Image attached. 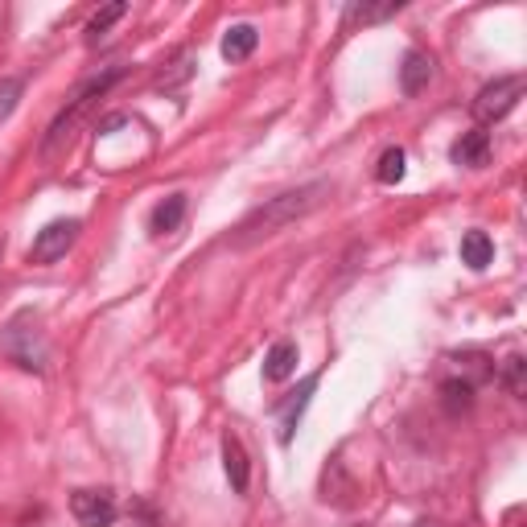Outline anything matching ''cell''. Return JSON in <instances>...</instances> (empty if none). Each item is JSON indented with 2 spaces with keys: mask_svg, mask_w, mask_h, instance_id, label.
<instances>
[{
  "mask_svg": "<svg viewBox=\"0 0 527 527\" xmlns=\"http://www.w3.org/2000/svg\"><path fill=\"white\" fill-rule=\"evenodd\" d=\"M326 198H330V182H309V186H301V190L276 194V198H268V202L256 210V215H248V223L239 227L235 243H239V248H248V243H256V239H268V235H276L280 227H289L293 219L309 215V210H318Z\"/></svg>",
  "mask_w": 527,
  "mask_h": 527,
  "instance_id": "1",
  "label": "cell"
},
{
  "mask_svg": "<svg viewBox=\"0 0 527 527\" xmlns=\"http://www.w3.org/2000/svg\"><path fill=\"white\" fill-rule=\"evenodd\" d=\"M124 79V66H108V70H103V75H91L87 83H79L75 87V95H70L66 99V108L58 112V120L50 124V132H46V145H42V153L46 157H54L62 145H66V140H70V132H75V124L95 108V99H103V95H108V87L112 83H120Z\"/></svg>",
  "mask_w": 527,
  "mask_h": 527,
  "instance_id": "2",
  "label": "cell"
},
{
  "mask_svg": "<svg viewBox=\"0 0 527 527\" xmlns=\"http://www.w3.org/2000/svg\"><path fill=\"white\" fill-rule=\"evenodd\" d=\"M5 350H9V359L21 363L25 371H46V334L38 326V313L33 309H21L17 318L9 322L5 330Z\"/></svg>",
  "mask_w": 527,
  "mask_h": 527,
  "instance_id": "3",
  "label": "cell"
},
{
  "mask_svg": "<svg viewBox=\"0 0 527 527\" xmlns=\"http://www.w3.org/2000/svg\"><path fill=\"white\" fill-rule=\"evenodd\" d=\"M79 231H83L79 219H54V223H46V227L38 231V239H33L29 260H33V264H54V260H62V256L70 252V243L79 239Z\"/></svg>",
  "mask_w": 527,
  "mask_h": 527,
  "instance_id": "4",
  "label": "cell"
},
{
  "mask_svg": "<svg viewBox=\"0 0 527 527\" xmlns=\"http://www.w3.org/2000/svg\"><path fill=\"white\" fill-rule=\"evenodd\" d=\"M519 95H523V79H519V75L486 83V87L478 91V99H474V116H478L482 124H495V120H503V116L515 108Z\"/></svg>",
  "mask_w": 527,
  "mask_h": 527,
  "instance_id": "5",
  "label": "cell"
},
{
  "mask_svg": "<svg viewBox=\"0 0 527 527\" xmlns=\"http://www.w3.org/2000/svg\"><path fill=\"white\" fill-rule=\"evenodd\" d=\"M70 515L83 527H112L120 507H116L112 490H75V495H70Z\"/></svg>",
  "mask_w": 527,
  "mask_h": 527,
  "instance_id": "6",
  "label": "cell"
},
{
  "mask_svg": "<svg viewBox=\"0 0 527 527\" xmlns=\"http://www.w3.org/2000/svg\"><path fill=\"white\" fill-rule=\"evenodd\" d=\"M313 388H318V375H309L305 383H301V388L285 400V404H280L276 408V429H280V441H293V429H297V420H301V412L309 408V396H313Z\"/></svg>",
  "mask_w": 527,
  "mask_h": 527,
  "instance_id": "7",
  "label": "cell"
},
{
  "mask_svg": "<svg viewBox=\"0 0 527 527\" xmlns=\"http://www.w3.org/2000/svg\"><path fill=\"white\" fill-rule=\"evenodd\" d=\"M223 470H227V478H231V490H235V495H248V486H252V466H248V453H243V445H239L235 433L223 437Z\"/></svg>",
  "mask_w": 527,
  "mask_h": 527,
  "instance_id": "8",
  "label": "cell"
},
{
  "mask_svg": "<svg viewBox=\"0 0 527 527\" xmlns=\"http://www.w3.org/2000/svg\"><path fill=\"white\" fill-rule=\"evenodd\" d=\"M429 79H433V58L420 54V50H408L404 54V66H400V87H404V95H420V91L429 87Z\"/></svg>",
  "mask_w": 527,
  "mask_h": 527,
  "instance_id": "9",
  "label": "cell"
},
{
  "mask_svg": "<svg viewBox=\"0 0 527 527\" xmlns=\"http://www.w3.org/2000/svg\"><path fill=\"white\" fill-rule=\"evenodd\" d=\"M293 371H297V342L280 338V342L268 350V355H264V379H268V383H285Z\"/></svg>",
  "mask_w": 527,
  "mask_h": 527,
  "instance_id": "10",
  "label": "cell"
},
{
  "mask_svg": "<svg viewBox=\"0 0 527 527\" xmlns=\"http://www.w3.org/2000/svg\"><path fill=\"white\" fill-rule=\"evenodd\" d=\"M453 161L458 165H470V169H478V165H486L490 161V132L486 128H470L458 145H453Z\"/></svg>",
  "mask_w": 527,
  "mask_h": 527,
  "instance_id": "11",
  "label": "cell"
},
{
  "mask_svg": "<svg viewBox=\"0 0 527 527\" xmlns=\"http://www.w3.org/2000/svg\"><path fill=\"white\" fill-rule=\"evenodd\" d=\"M404 5L400 0H383V5H367V0H355V5H346V17H342V29H355V25H375L383 17L400 13Z\"/></svg>",
  "mask_w": 527,
  "mask_h": 527,
  "instance_id": "12",
  "label": "cell"
},
{
  "mask_svg": "<svg viewBox=\"0 0 527 527\" xmlns=\"http://www.w3.org/2000/svg\"><path fill=\"white\" fill-rule=\"evenodd\" d=\"M182 219H186V194H169L165 202H157L149 227H153V235H169L182 227Z\"/></svg>",
  "mask_w": 527,
  "mask_h": 527,
  "instance_id": "13",
  "label": "cell"
},
{
  "mask_svg": "<svg viewBox=\"0 0 527 527\" xmlns=\"http://www.w3.org/2000/svg\"><path fill=\"white\" fill-rule=\"evenodd\" d=\"M256 46H260L256 25H231L227 38H223V58H227V62H243Z\"/></svg>",
  "mask_w": 527,
  "mask_h": 527,
  "instance_id": "14",
  "label": "cell"
},
{
  "mask_svg": "<svg viewBox=\"0 0 527 527\" xmlns=\"http://www.w3.org/2000/svg\"><path fill=\"white\" fill-rule=\"evenodd\" d=\"M490 260H495V243H490L486 231H466L462 235V264H470L474 272H482Z\"/></svg>",
  "mask_w": 527,
  "mask_h": 527,
  "instance_id": "15",
  "label": "cell"
},
{
  "mask_svg": "<svg viewBox=\"0 0 527 527\" xmlns=\"http://www.w3.org/2000/svg\"><path fill=\"white\" fill-rule=\"evenodd\" d=\"M441 396H445V408H449L453 416L466 412V408L474 404V388H470L466 379H445V383H441Z\"/></svg>",
  "mask_w": 527,
  "mask_h": 527,
  "instance_id": "16",
  "label": "cell"
},
{
  "mask_svg": "<svg viewBox=\"0 0 527 527\" xmlns=\"http://www.w3.org/2000/svg\"><path fill=\"white\" fill-rule=\"evenodd\" d=\"M124 13H128V5H124V0H116V5H108L103 13H95V17H91V25H87V38H91V42H99L103 33H108V29H112V25H116Z\"/></svg>",
  "mask_w": 527,
  "mask_h": 527,
  "instance_id": "17",
  "label": "cell"
},
{
  "mask_svg": "<svg viewBox=\"0 0 527 527\" xmlns=\"http://www.w3.org/2000/svg\"><path fill=\"white\" fill-rule=\"evenodd\" d=\"M375 178L383 182V186H396L400 178H404V149H388L379 157V169H375Z\"/></svg>",
  "mask_w": 527,
  "mask_h": 527,
  "instance_id": "18",
  "label": "cell"
},
{
  "mask_svg": "<svg viewBox=\"0 0 527 527\" xmlns=\"http://www.w3.org/2000/svg\"><path fill=\"white\" fill-rule=\"evenodd\" d=\"M523 375H527V359H523V355H511V359L503 363V383H507L511 396H523V392H527Z\"/></svg>",
  "mask_w": 527,
  "mask_h": 527,
  "instance_id": "19",
  "label": "cell"
},
{
  "mask_svg": "<svg viewBox=\"0 0 527 527\" xmlns=\"http://www.w3.org/2000/svg\"><path fill=\"white\" fill-rule=\"evenodd\" d=\"M21 99V79H0V120H9Z\"/></svg>",
  "mask_w": 527,
  "mask_h": 527,
  "instance_id": "20",
  "label": "cell"
},
{
  "mask_svg": "<svg viewBox=\"0 0 527 527\" xmlns=\"http://www.w3.org/2000/svg\"><path fill=\"white\" fill-rule=\"evenodd\" d=\"M420 527H433V523H420Z\"/></svg>",
  "mask_w": 527,
  "mask_h": 527,
  "instance_id": "21",
  "label": "cell"
}]
</instances>
